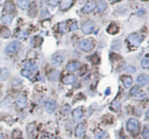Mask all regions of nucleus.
Wrapping results in <instances>:
<instances>
[{
	"label": "nucleus",
	"mask_w": 149,
	"mask_h": 139,
	"mask_svg": "<svg viewBox=\"0 0 149 139\" xmlns=\"http://www.w3.org/2000/svg\"><path fill=\"white\" fill-rule=\"evenodd\" d=\"M17 5L22 10H27L29 7L30 3L28 0H17Z\"/></svg>",
	"instance_id": "14"
},
{
	"label": "nucleus",
	"mask_w": 149,
	"mask_h": 139,
	"mask_svg": "<svg viewBox=\"0 0 149 139\" xmlns=\"http://www.w3.org/2000/svg\"><path fill=\"white\" fill-rule=\"evenodd\" d=\"M107 8V3L105 0H99L98 3V10L99 12H103Z\"/></svg>",
	"instance_id": "24"
},
{
	"label": "nucleus",
	"mask_w": 149,
	"mask_h": 139,
	"mask_svg": "<svg viewBox=\"0 0 149 139\" xmlns=\"http://www.w3.org/2000/svg\"><path fill=\"white\" fill-rule=\"evenodd\" d=\"M65 28H66V24H65L64 23H60L59 29H60V31H61V33H63L64 31H65Z\"/></svg>",
	"instance_id": "39"
},
{
	"label": "nucleus",
	"mask_w": 149,
	"mask_h": 139,
	"mask_svg": "<svg viewBox=\"0 0 149 139\" xmlns=\"http://www.w3.org/2000/svg\"><path fill=\"white\" fill-rule=\"evenodd\" d=\"M107 32L110 34H116L119 32V27L114 23H111L107 28Z\"/></svg>",
	"instance_id": "19"
},
{
	"label": "nucleus",
	"mask_w": 149,
	"mask_h": 139,
	"mask_svg": "<svg viewBox=\"0 0 149 139\" xmlns=\"http://www.w3.org/2000/svg\"><path fill=\"white\" fill-rule=\"evenodd\" d=\"M142 135L143 136V138L146 139H148L149 138V127L148 125H146L143 128V130H142Z\"/></svg>",
	"instance_id": "29"
},
{
	"label": "nucleus",
	"mask_w": 149,
	"mask_h": 139,
	"mask_svg": "<svg viewBox=\"0 0 149 139\" xmlns=\"http://www.w3.org/2000/svg\"><path fill=\"white\" fill-rule=\"evenodd\" d=\"M45 109L49 114H52L56 109V102L53 99H49L45 103Z\"/></svg>",
	"instance_id": "8"
},
{
	"label": "nucleus",
	"mask_w": 149,
	"mask_h": 139,
	"mask_svg": "<svg viewBox=\"0 0 149 139\" xmlns=\"http://www.w3.org/2000/svg\"><path fill=\"white\" fill-rule=\"evenodd\" d=\"M59 76H60L59 71L54 70V71H51L50 73L49 74V80L52 82H55V80H57V79H58Z\"/></svg>",
	"instance_id": "21"
},
{
	"label": "nucleus",
	"mask_w": 149,
	"mask_h": 139,
	"mask_svg": "<svg viewBox=\"0 0 149 139\" xmlns=\"http://www.w3.org/2000/svg\"><path fill=\"white\" fill-rule=\"evenodd\" d=\"M138 92H139V88H138V87H137V86L133 88H132L131 90H130V93H131V94H133V95H136L137 93H138Z\"/></svg>",
	"instance_id": "38"
},
{
	"label": "nucleus",
	"mask_w": 149,
	"mask_h": 139,
	"mask_svg": "<svg viewBox=\"0 0 149 139\" xmlns=\"http://www.w3.org/2000/svg\"><path fill=\"white\" fill-rule=\"evenodd\" d=\"M70 111H71V107L68 104L64 105V106L62 107V112L64 114H69V113L70 112Z\"/></svg>",
	"instance_id": "32"
},
{
	"label": "nucleus",
	"mask_w": 149,
	"mask_h": 139,
	"mask_svg": "<svg viewBox=\"0 0 149 139\" xmlns=\"http://www.w3.org/2000/svg\"><path fill=\"white\" fill-rule=\"evenodd\" d=\"M79 67H80V63L79 62H71V63H69L66 66V69L70 72H74V71H76V70L79 69Z\"/></svg>",
	"instance_id": "13"
},
{
	"label": "nucleus",
	"mask_w": 149,
	"mask_h": 139,
	"mask_svg": "<svg viewBox=\"0 0 149 139\" xmlns=\"http://www.w3.org/2000/svg\"><path fill=\"white\" fill-rule=\"evenodd\" d=\"M10 36V31L7 28L2 27L0 28V37L3 38H7Z\"/></svg>",
	"instance_id": "22"
},
{
	"label": "nucleus",
	"mask_w": 149,
	"mask_h": 139,
	"mask_svg": "<svg viewBox=\"0 0 149 139\" xmlns=\"http://www.w3.org/2000/svg\"><path fill=\"white\" fill-rule=\"evenodd\" d=\"M10 76V71L7 69H4L2 71H1L0 73V80H7V78Z\"/></svg>",
	"instance_id": "26"
},
{
	"label": "nucleus",
	"mask_w": 149,
	"mask_h": 139,
	"mask_svg": "<svg viewBox=\"0 0 149 139\" xmlns=\"http://www.w3.org/2000/svg\"><path fill=\"white\" fill-rule=\"evenodd\" d=\"M127 128L130 132H137L139 130V122L135 119H130L127 123Z\"/></svg>",
	"instance_id": "2"
},
{
	"label": "nucleus",
	"mask_w": 149,
	"mask_h": 139,
	"mask_svg": "<svg viewBox=\"0 0 149 139\" xmlns=\"http://www.w3.org/2000/svg\"><path fill=\"white\" fill-rule=\"evenodd\" d=\"M91 60H92V61L94 63H98L99 62V58L98 56H97V55H93V56L92 57V58H91Z\"/></svg>",
	"instance_id": "41"
},
{
	"label": "nucleus",
	"mask_w": 149,
	"mask_h": 139,
	"mask_svg": "<svg viewBox=\"0 0 149 139\" xmlns=\"http://www.w3.org/2000/svg\"><path fill=\"white\" fill-rule=\"evenodd\" d=\"M121 80H122L123 84L126 88H130L133 84V79L129 76H125L121 79Z\"/></svg>",
	"instance_id": "20"
},
{
	"label": "nucleus",
	"mask_w": 149,
	"mask_h": 139,
	"mask_svg": "<svg viewBox=\"0 0 149 139\" xmlns=\"http://www.w3.org/2000/svg\"><path fill=\"white\" fill-rule=\"evenodd\" d=\"M148 76L146 74L140 75V76H138V77H137V79H136L137 83L139 84L140 85H141V86H144L146 84H147L148 82Z\"/></svg>",
	"instance_id": "12"
},
{
	"label": "nucleus",
	"mask_w": 149,
	"mask_h": 139,
	"mask_svg": "<svg viewBox=\"0 0 149 139\" xmlns=\"http://www.w3.org/2000/svg\"><path fill=\"white\" fill-rule=\"evenodd\" d=\"M53 139H61V138H53Z\"/></svg>",
	"instance_id": "45"
},
{
	"label": "nucleus",
	"mask_w": 149,
	"mask_h": 139,
	"mask_svg": "<svg viewBox=\"0 0 149 139\" xmlns=\"http://www.w3.org/2000/svg\"><path fill=\"white\" fill-rule=\"evenodd\" d=\"M76 81V76L73 74L66 75L62 79V82L66 84H70Z\"/></svg>",
	"instance_id": "16"
},
{
	"label": "nucleus",
	"mask_w": 149,
	"mask_h": 139,
	"mask_svg": "<svg viewBox=\"0 0 149 139\" xmlns=\"http://www.w3.org/2000/svg\"><path fill=\"white\" fill-rule=\"evenodd\" d=\"M147 97V95L146 93H137V96H136V98L138 100H142L146 98Z\"/></svg>",
	"instance_id": "34"
},
{
	"label": "nucleus",
	"mask_w": 149,
	"mask_h": 139,
	"mask_svg": "<svg viewBox=\"0 0 149 139\" xmlns=\"http://www.w3.org/2000/svg\"><path fill=\"white\" fill-rule=\"evenodd\" d=\"M112 47L116 50H119L121 48V42L120 41H114L112 43Z\"/></svg>",
	"instance_id": "33"
},
{
	"label": "nucleus",
	"mask_w": 149,
	"mask_h": 139,
	"mask_svg": "<svg viewBox=\"0 0 149 139\" xmlns=\"http://www.w3.org/2000/svg\"><path fill=\"white\" fill-rule=\"evenodd\" d=\"M13 16L12 15H9V14L4 15L2 17V21L4 23H5V24H10L12 22V20H13Z\"/></svg>",
	"instance_id": "25"
},
{
	"label": "nucleus",
	"mask_w": 149,
	"mask_h": 139,
	"mask_svg": "<svg viewBox=\"0 0 149 139\" xmlns=\"http://www.w3.org/2000/svg\"><path fill=\"white\" fill-rule=\"evenodd\" d=\"M4 10L8 13H12L15 10V5L12 2H6L4 5Z\"/></svg>",
	"instance_id": "18"
},
{
	"label": "nucleus",
	"mask_w": 149,
	"mask_h": 139,
	"mask_svg": "<svg viewBox=\"0 0 149 139\" xmlns=\"http://www.w3.org/2000/svg\"><path fill=\"white\" fill-rule=\"evenodd\" d=\"M78 29V25H77L76 23H72L70 26V30L71 31H75V30Z\"/></svg>",
	"instance_id": "40"
},
{
	"label": "nucleus",
	"mask_w": 149,
	"mask_h": 139,
	"mask_svg": "<svg viewBox=\"0 0 149 139\" xmlns=\"http://www.w3.org/2000/svg\"><path fill=\"white\" fill-rule=\"evenodd\" d=\"M0 139H4V137L2 136V135L0 134Z\"/></svg>",
	"instance_id": "44"
},
{
	"label": "nucleus",
	"mask_w": 149,
	"mask_h": 139,
	"mask_svg": "<svg viewBox=\"0 0 149 139\" xmlns=\"http://www.w3.org/2000/svg\"><path fill=\"white\" fill-rule=\"evenodd\" d=\"M107 136V133L105 132H100L96 136L97 139H104Z\"/></svg>",
	"instance_id": "35"
},
{
	"label": "nucleus",
	"mask_w": 149,
	"mask_h": 139,
	"mask_svg": "<svg viewBox=\"0 0 149 139\" xmlns=\"http://www.w3.org/2000/svg\"><path fill=\"white\" fill-rule=\"evenodd\" d=\"M125 71L129 74H133L136 71V68L134 66H128L125 68Z\"/></svg>",
	"instance_id": "31"
},
{
	"label": "nucleus",
	"mask_w": 149,
	"mask_h": 139,
	"mask_svg": "<svg viewBox=\"0 0 149 139\" xmlns=\"http://www.w3.org/2000/svg\"><path fill=\"white\" fill-rule=\"evenodd\" d=\"M94 47H95V43L91 39L82 40L79 43V48L83 51L85 52H89L90 50H92Z\"/></svg>",
	"instance_id": "1"
},
{
	"label": "nucleus",
	"mask_w": 149,
	"mask_h": 139,
	"mask_svg": "<svg viewBox=\"0 0 149 139\" xmlns=\"http://www.w3.org/2000/svg\"><path fill=\"white\" fill-rule=\"evenodd\" d=\"M128 42L133 46H138L142 42V37L138 34H132L128 37Z\"/></svg>",
	"instance_id": "4"
},
{
	"label": "nucleus",
	"mask_w": 149,
	"mask_h": 139,
	"mask_svg": "<svg viewBox=\"0 0 149 139\" xmlns=\"http://www.w3.org/2000/svg\"><path fill=\"white\" fill-rule=\"evenodd\" d=\"M1 3H2V2H1V0H0V5H1Z\"/></svg>",
	"instance_id": "46"
},
{
	"label": "nucleus",
	"mask_w": 149,
	"mask_h": 139,
	"mask_svg": "<svg viewBox=\"0 0 149 139\" xmlns=\"http://www.w3.org/2000/svg\"><path fill=\"white\" fill-rule=\"evenodd\" d=\"M86 132V128L84 125L80 123L79 125H77V127L76 128V130H75V134L77 137H82L85 134Z\"/></svg>",
	"instance_id": "11"
},
{
	"label": "nucleus",
	"mask_w": 149,
	"mask_h": 139,
	"mask_svg": "<svg viewBox=\"0 0 149 139\" xmlns=\"http://www.w3.org/2000/svg\"><path fill=\"white\" fill-rule=\"evenodd\" d=\"M94 28H95V24L91 20H88V21L85 22L82 26V32H83L84 34H89L92 33L93 32Z\"/></svg>",
	"instance_id": "6"
},
{
	"label": "nucleus",
	"mask_w": 149,
	"mask_h": 139,
	"mask_svg": "<svg viewBox=\"0 0 149 139\" xmlns=\"http://www.w3.org/2000/svg\"><path fill=\"white\" fill-rule=\"evenodd\" d=\"M17 37H18V38L20 39V40H24V39L28 37V34H27V32H24V31H21V32H18L17 34Z\"/></svg>",
	"instance_id": "30"
},
{
	"label": "nucleus",
	"mask_w": 149,
	"mask_h": 139,
	"mask_svg": "<svg viewBox=\"0 0 149 139\" xmlns=\"http://www.w3.org/2000/svg\"><path fill=\"white\" fill-rule=\"evenodd\" d=\"M35 131V125L34 123L29 124L27 127V132H28V134L30 136H33Z\"/></svg>",
	"instance_id": "27"
},
{
	"label": "nucleus",
	"mask_w": 149,
	"mask_h": 139,
	"mask_svg": "<svg viewBox=\"0 0 149 139\" xmlns=\"http://www.w3.org/2000/svg\"><path fill=\"white\" fill-rule=\"evenodd\" d=\"M20 47V42L13 41V42H11V43L7 45L6 49H5V51H6L7 53H8V54H14V53H15L16 52H18Z\"/></svg>",
	"instance_id": "3"
},
{
	"label": "nucleus",
	"mask_w": 149,
	"mask_h": 139,
	"mask_svg": "<svg viewBox=\"0 0 149 139\" xmlns=\"http://www.w3.org/2000/svg\"><path fill=\"white\" fill-rule=\"evenodd\" d=\"M146 117L148 118V109L147 111H146Z\"/></svg>",
	"instance_id": "42"
},
{
	"label": "nucleus",
	"mask_w": 149,
	"mask_h": 139,
	"mask_svg": "<svg viewBox=\"0 0 149 139\" xmlns=\"http://www.w3.org/2000/svg\"><path fill=\"white\" fill-rule=\"evenodd\" d=\"M141 66L142 68L144 69H148L149 68V59L148 57H146L142 60L141 62Z\"/></svg>",
	"instance_id": "28"
},
{
	"label": "nucleus",
	"mask_w": 149,
	"mask_h": 139,
	"mask_svg": "<svg viewBox=\"0 0 149 139\" xmlns=\"http://www.w3.org/2000/svg\"><path fill=\"white\" fill-rule=\"evenodd\" d=\"M145 1H146V0H145Z\"/></svg>",
	"instance_id": "48"
},
{
	"label": "nucleus",
	"mask_w": 149,
	"mask_h": 139,
	"mask_svg": "<svg viewBox=\"0 0 149 139\" xmlns=\"http://www.w3.org/2000/svg\"><path fill=\"white\" fill-rule=\"evenodd\" d=\"M60 0H49V5L52 7H55L59 3Z\"/></svg>",
	"instance_id": "37"
},
{
	"label": "nucleus",
	"mask_w": 149,
	"mask_h": 139,
	"mask_svg": "<svg viewBox=\"0 0 149 139\" xmlns=\"http://www.w3.org/2000/svg\"><path fill=\"white\" fill-rule=\"evenodd\" d=\"M24 68L25 69L28 70V71H31V72H34V71L37 70V66L34 63L29 61H27L24 63Z\"/></svg>",
	"instance_id": "17"
},
{
	"label": "nucleus",
	"mask_w": 149,
	"mask_h": 139,
	"mask_svg": "<svg viewBox=\"0 0 149 139\" xmlns=\"http://www.w3.org/2000/svg\"><path fill=\"white\" fill-rule=\"evenodd\" d=\"M0 73H1V69H0Z\"/></svg>",
	"instance_id": "47"
},
{
	"label": "nucleus",
	"mask_w": 149,
	"mask_h": 139,
	"mask_svg": "<svg viewBox=\"0 0 149 139\" xmlns=\"http://www.w3.org/2000/svg\"><path fill=\"white\" fill-rule=\"evenodd\" d=\"M64 61V55L63 53L61 52H57L55 54L53 55L52 58V61L54 66H61V63L63 62Z\"/></svg>",
	"instance_id": "5"
},
{
	"label": "nucleus",
	"mask_w": 149,
	"mask_h": 139,
	"mask_svg": "<svg viewBox=\"0 0 149 139\" xmlns=\"http://www.w3.org/2000/svg\"><path fill=\"white\" fill-rule=\"evenodd\" d=\"M111 2H118V1H119V0H110Z\"/></svg>",
	"instance_id": "43"
},
{
	"label": "nucleus",
	"mask_w": 149,
	"mask_h": 139,
	"mask_svg": "<svg viewBox=\"0 0 149 139\" xmlns=\"http://www.w3.org/2000/svg\"><path fill=\"white\" fill-rule=\"evenodd\" d=\"M16 103L18 106L20 108H24L27 103L26 96L24 94H23V93H20V94L18 95L16 98Z\"/></svg>",
	"instance_id": "9"
},
{
	"label": "nucleus",
	"mask_w": 149,
	"mask_h": 139,
	"mask_svg": "<svg viewBox=\"0 0 149 139\" xmlns=\"http://www.w3.org/2000/svg\"><path fill=\"white\" fill-rule=\"evenodd\" d=\"M21 74H22V75H23V76H26V77H28V78H30L31 76V71H28V70H26V69L23 70V71H21Z\"/></svg>",
	"instance_id": "36"
},
{
	"label": "nucleus",
	"mask_w": 149,
	"mask_h": 139,
	"mask_svg": "<svg viewBox=\"0 0 149 139\" xmlns=\"http://www.w3.org/2000/svg\"><path fill=\"white\" fill-rule=\"evenodd\" d=\"M74 0H61V9L62 10H66L70 8L72 5Z\"/></svg>",
	"instance_id": "15"
},
{
	"label": "nucleus",
	"mask_w": 149,
	"mask_h": 139,
	"mask_svg": "<svg viewBox=\"0 0 149 139\" xmlns=\"http://www.w3.org/2000/svg\"><path fill=\"white\" fill-rule=\"evenodd\" d=\"M97 6V4L95 1H90L85 5V6L82 8V11L84 13H90L91 12L93 11Z\"/></svg>",
	"instance_id": "7"
},
{
	"label": "nucleus",
	"mask_w": 149,
	"mask_h": 139,
	"mask_svg": "<svg viewBox=\"0 0 149 139\" xmlns=\"http://www.w3.org/2000/svg\"><path fill=\"white\" fill-rule=\"evenodd\" d=\"M12 104V98L10 96H7L1 103V106L3 108H8Z\"/></svg>",
	"instance_id": "23"
},
{
	"label": "nucleus",
	"mask_w": 149,
	"mask_h": 139,
	"mask_svg": "<svg viewBox=\"0 0 149 139\" xmlns=\"http://www.w3.org/2000/svg\"><path fill=\"white\" fill-rule=\"evenodd\" d=\"M73 119L75 121L76 123H79L82 120V117H83V112H82V109L78 108L76 109L74 111H73Z\"/></svg>",
	"instance_id": "10"
}]
</instances>
